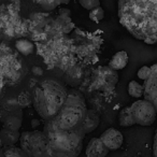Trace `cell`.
Segmentation results:
<instances>
[{
    "label": "cell",
    "instance_id": "cell-1",
    "mask_svg": "<svg viewBox=\"0 0 157 157\" xmlns=\"http://www.w3.org/2000/svg\"><path fill=\"white\" fill-rule=\"evenodd\" d=\"M85 133L63 130L45 122L42 130L21 133V147L30 157H78L83 147Z\"/></svg>",
    "mask_w": 157,
    "mask_h": 157
},
{
    "label": "cell",
    "instance_id": "cell-15",
    "mask_svg": "<svg viewBox=\"0 0 157 157\" xmlns=\"http://www.w3.org/2000/svg\"><path fill=\"white\" fill-rule=\"evenodd\" d=\"M0 157H30L22 147L3 146L0 148Z\"/></svg>",
    "mask_w": 157,
    "mask_h": 157
},
{
    "label": "cell",
    "instance_id": "cell-28",
    "mask_svg": "<svg viewBox=\"0 0 157 157\" xmlns=\"http://www.w3.org/2000/svg\"><path fill=\"white\" fill-rule=\"evenodd\" d=\"M10 3H14V5H17V6H20L21 5V1L20 0H8Z\"/></svg>",
    "mask_w": 157,
    "mask_h": 157
},
{
    "label": "cell",
    "instance_id": "cell-29",
    "mask_svg": "<svg viewBox=\"0 0 157 157\" xmlns=\"http://www.w3.org/2000/svg\"><path fill=\"white\" fill-rule=\"evenodd\" d=\"M70 2V0H63V5H67Z\"/></svg>",
    "mask_w": 157,
    "mask_h": 157
},
{
    "label": "cell",
    "instance_id": "cell-17",
    "mask_svg": "<svg viewBox=\"0 0 157 157\" xmlns=\"http://www.w3.org/2000/svg\"><path fill=\"white\" fill-rule=\"evenodd\" d=\"M128 94L132 98L140 99L144 95V86L137 81H130L128 83Z\"/></svg>",
    "mask_w": 157,
    "mask_h": 157
},
{
    "label": "cell",
    "instance_id": "cell-19",
    "mask_svg": "<svg viewBox=\"0 0 157 157\" xmlns=\"http://www.w3.org/2000/svg\"><path fill=\"white\" fill-rule=\"evenodd\" d=\"M44 11H53L59 5H63V0H33Z\"/></svg>",
    "mask_w": 157,
    "mask_h": 157
},
{
    "label": "cell",
    "instance_id": "cell-23",
    "mask_svg": "<svg viewBox=\"0 0 157 157\" xmlns=\"http://www.w3.org/2000/svg\"><path fill=\"white\" fill-rule=\"evenodd\" d=\"M150 74H151V67H148V66H142L137 72V76L139 78H141V80H143V81L147 80Z\"/></svg>",
    "mask_w": 157,
    "mask_h": 157
},
{
    "label": "cell",
    "instance_id": "cell-5",
    "mask_svg": "<svg viewBox=\"0 0 157 157\" xmlns=\"http://www.w3.org/2000/svg\"><path fill=\"white\" fill-rule=\"evenodd\" d=\"M23 66L9 46L0 45V81L17 83L23 76Z\"/></svg>",
    "mask_w": 157,
    "mask_h": 157
},
{
    "label": "cell",
    "instance_id": "cell-7",
    "mask_svg": "<svg viewBox=\"0 0 157 157\" xmlns=\"http://www.w3.org/2000/svg\"><path fill=\"white\" fill-rule=\"evenodd\" d=\"M135 123L140 126H151L155 123L157 111L155 107L145 99H138L130 105Z\"/></svg>",
    "mask_w": 157,
    "mask_h": 157
},
{
    "label": "cell",
    "instance_id": "cell-26",
    "mask_svg": "<svg viewBox=\"0 0 157 157\" xmlns=\"http://www.w3.org/2000/svg\"><path fill=\"white\" fill-rule=\"evenodd\" d=\"M153 153H154V157H157V129H156V131H155L154 145H153Z\"/></svg>",
    "mask_w": 157,
    "mask_h": 157
},
{
    "label": "cell",
    "instance_id": "cell-11",
    "mask_svg": "<svg viewBox=\"0 0 157 157\" xmlns=\"http://www.w3.org/2000/svg\"><path fill=\"white\" fill-rule=\"evenodd\" d=\"M99 123H100V117L97 114V112L94 110H87L85 120L82 125V130L84 131L85 135L93 132L99 126Z\"/></svg>",
    "mask_w": 157,
    "mask_h": 157
},
{
    "label": "cell",
    "instance_id": "cell-20",
    "mask_svg": "<svg viewBox=\"0 0 157 157\" xmlns=\"http://www.w3.org/2000/svg\"><path fill=\"white\" fill-rule=\"evenodd\" d=\"M88 17H90V20L93 21V22L99 23L100 21L103 20V17H105V11H103V9L101 7H98V8H96V9L90 11Z\"/></svg>",
    "mask_w": 157,
    "mask_h": 157
},
{
    "label": "cell",
    "instance_id": "cell-8",
    "mask_svg": "<svg viewBox=\"0 0 157 157\" xmlns=\"http://www.w3.org/2000/svg\"><path fill=\"white\" fill-rule=\"evenodd\" d=\"M144 99L150 101L157 111V63L151 66V74L144 81Z\"/></svg>",
    "mask_w": 157,
    "mask_h": 157
},
{
    "label": "cell",
    "instance_id": "cell-24",
    "mask_svg": "<svg viewBox=\"0 0 157 157\" xmlns=\"http://www.w3.org/2000/svg\"><path fill=\"white\" fill-rule=\"evenodd\" d=\"M143 42L145 44H148V45H153V44L157 43V35L150 36V37H147L145 40H143Z\"/></svg>",
    "mask_w": 157,
    "mask_h": 157
},
{
    "label": "cell",
    "instance_id": "cell-30",
    "mask_svg": "<svg viewBox=\"0 0 157 157\" xmlns=\"http://www.w3.org/2000/svg\"><path fill=\"white\" fill-rule=\"evenodd\" d=\"M1 147H3V145H2V141H1V137H0V148Z\"/></svg>",
    "mask_w": 157,
    "mask_h": 157
},
{
    "label": "cell",
    "instance_id": "cell-14",
    "mask_svg": "<svg viewBox=\"0 0 157 157\" xmlns=\"http://www.w3.org/2000/svg\"><path fill=\"white\" fill-rule=\"evenodd\" d=\"M118 124L121 127H130L135 125V120H133L132 113H131L130 107H125L118 113Z\"/></svg>",
    "mask_w": 157,
    "mask_h": 157
},
{
    "label": "cell",
    "instance_id": "cell-21",
    "mask_svg": "<svg viewBox=\"0 0 157 157\" xmlns=\"http://www.w3.org/2000/svg\"><path fill=\"white\" fill-rule=\"evenodd\" d=\"M78 2L84 9L92 11L96 8L100 7V0H78Z\"/></svg>",
    "mask_w": 157,
    "mask_h": 157
},
{
    "label": "cell",
    "instance_id": "cell-22",
    "mask_svg": "<svg viewBox=\"0 0 157 157\" xmlns=\"http://www.w3.org/2000/svg\"><path fill=\"white\" fill-rule=\"evenodd\" d=\"M17 100L22 108L28 107L30 103H33V96L27 94V93H22V94L17 97Z\"/></svg>",
    "mask_w": 157,
    "mask_h": 157
},
{
    "label": "cell",
    "instance_id": "cell-31",
    "mask_svg": "<svg viewBox=\"0 0 157 157\" xmlns=\"http://www.w3.org/2000/svg\"><path fill=\"white\" fill-rule=\"evenodd\" d=\"M1 88H2V82L0 81V93H1Z\"/></svg>",
    "mask_w": 157,
    "mask_h": 157
},
{
    "label": "cell",
    "instance_id": "cell-9",
    "mask_svg": "<svg viewBox=\"0 0 157 157\" xmlns=\"http://www.w3.org/2000/svg\"><path fill=\"white\" fill-rule=\"evenodd\" d=\"M99 138L105 143V145L109 148V151L118 150L124 142V137H123L122 132L114 128H108L107 130L101 133Z\"/></svg>",
    "mask_w": 157,
    "mask_h": 157
},
{
    "label": "cell",
    "instance_id": "cell-25",
    "mask_svg": "<svg viewBox=\"0 0 157 157\" xmlns=\"http://www.w3.org/2000/svg\"><path fill=\"white\" fill-rule=\"evenodd\" d=\"M33 73L35 74L36 76H41L42 74H43V70H42L41 67H38V66H36V67L33 68Z\"/></svg>",
    "mask_w": 157,
    "mask_h": 157
},
{
    "label": "cell",
    "instance_id": "cell-6",
    "mask_svg": "<svg viewBox=\"0 0 157 157\" xmlns=\"http://www.w3.org/2000/svg\"><path fill=\"white\" fill-rule=\"evenodd\" d=\"M0 121L3 128L17 130L22 126L23 108L17 98H8L0 107Z\"/></svg>",
    "mask_w": 157,
    "mask_h": 157
},
{
    "label": "cell",
    "instance_id": "cell-12",
    "mask_svg": "<svg viewBox=\"0 0 157 157\" xmlns=\"http://www.w3.org/2000/svg\"><path fill=\"white\" fill-rule=\"evenodd\" d=\"M129 57L126 51H120V52L115 53L112 56V58L109 61V67L111 69H113L114 71L117 70H122L124 68H126V66L128 65Z\"/></svg>",
    "mask_w": 157,
    "mask_h": 157
},
{
    "label": "cell",
    "instance_id": "cell-2",
    "mask_svg": "<svg viewBox=\"0 0 157 157\" xmlns=\"http://www.w3.org/2000/svg\"><path fill=\"white\" fill-rule=\"evenodd\" d=\"M120 24L137 40L157 35V0H118Z\"/></svg>",
    "mask_w": 157,
    "mask_h": 157
},
{
    "label": "cell",
    "instance_id": "cell-10",
    "mask_svg": "<svg viewBox=\"0 0 157 157\" xmlns=\"http://www.w3.org/2000/svg\"><path fill=\"white\" fill-rule=\"evenodd\" d=\"M86 157H105L109 154V148L105 145L100 138L90 140L85 151Z\"/></svg>",
    "mask_w": 157,
    "mask_h": 157
},
{
    "label": "cell",
    "instance_id": "cell-13",
    "mask_svg": "<svg viewBox=\"0 0 157 157\" xmlns=\"http://www.w3.org/2000/svg\"><path fill=\"white\" fill-rule=\"evenodd\" d=\"M0 137L3 146H14L17 142H20L21 133L17 130H12L2 127V129L0 130Z\"/></svg>",
    "mask_w": 157,
    "mask_h": 157
},
{
    "label": "cell",
    "instance_id": "cell-16",
    "mask_svg": "<svg viewBox=\"0 0 157 157\" xmlns=\"http://www.w3.org/2000/svg\"><path fill=\"white\" fill-rule=\"evenodd\" d=\"M15 48L22 55L28 56L35 50V44L27 39H18L15 42Z\"/></svg>",
    "mask_w": 157,
    "mask_h": 157
},
{
    "label": "cell",
    "instance_id": "cell-18",
    "mask_svg": "<svg viewBox=\"0 0 157 157\" xmlns=\"http://www.w3.org/2000/svg\"><path fill=\"white\" fill-rule=\"evenodd\" d=\"M80 78H81V68L78 66L73 65L66 71V80H68L70 84H74L75 81Z\"/></svg>",
    "mask_w": 157,
    "mask_h": 157
},
{
    "label": "cell",
    "instance_id": "cell-3",
    "mask_svg": "<svg viewBox=\"0 0 157 157\" xmlns=\"http://www.w3.org/2000/svg\"><path fill=\"white\" fill-rule=\"evenodd\" d=\"M33 105L44 121H50L58 114L68 97V90L55 78L39 82L33 90Z\"/></svg>",
    "mask_w": 157,
    "mask_h": 157
},
{
    "label": "cell",
    "instance_id": "cell-4",
    "mask_svg": "<svg viewBox=\"0 0 157 157\" xmlns=\"http://www.w3.org/2000/svg\"><path fill=\"white\" fill-rule=\"evenodd\" d=\"M87 110L83 95L72 90L68 92L67 100L58 114L46 122L63 130H78L82 129Z\"/></svg>",
    "mask_w": 157,
    "mask_h": 157
},
{
    "label": "cell",
    "instance_id": "cell-27",
    "mask_svg": "<svg viewBox=\"0 0 157 157\" xmlns=\"http://www.w3.org/2000/svg\"><path fill=\"white\" fill-rule=\"evenodd\" d=\"M70 13H71V11L68 9H60V11H59V14L66 15V16H70Z\"/></svg>",
    "mask_w": 157,
    "mask_h": 157
}]
</instances>
